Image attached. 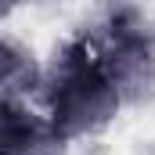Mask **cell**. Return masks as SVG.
I'll return each instance as SVG.
<instances>
[{
    "instance_id": "7a4b0ae2",
    "label": "cell",
    "mask_w": 155,
    "mask_h": 155,
    "mask_svg": "<svg viewBox=\"0 0 155 155\" xmlns=\"http://www.w3.org/2000/svg\"><path fill=\"white\" fill-rule=\"evenodd\" d=\"M79 36L90 43L123 105L155 97V18L141 7H105Z\"/></svg>"
},
{
    "instance_id": "3957f363",
    "label": "cell",
    "mask_w": 155,
    "mask_h": 155,
    "mask_svg": "<svg viewBox=\"0 0 155 155\" xmlns=\"http://www.w3.org/2000/svg\"><path fill=\"white\" fill-rule=\"evenodd\" d=\"M61 141L29 101H0V155H54Z\"/></svg>"
},
{
    "instance_id": "6da1fadb",
    "label": "cell",
    "mask_w": 155,
    "mask_h": 155,
    "mask_svg": "<svg viewBox=\"0 0 155 155\" xmlns=\"http://www.w3.org/2000/svg\"><path fill=\"white\" fill-rule=\"evenodd\" d=\"M36 101V108L43 112L61 144L101 134L105 126L116 123L123 108L119 90L105 76L101 61L94 58L83 36H69L61 47H54L51 61H43Z\"/></svg>"
},
{
    "instance_id": "277c9868",
    "label": "cell",
    "mask_w": 155,
    "mask_h": 155,
    "mask_svg": "<svg viewBox=\"0 0 155 155\" xmlns=\"http://www.w3.org/2000/svg\"><path fill=\"white\" fill-rule=\"evenodd\" d=\"M43 61L25 40L0 33V101H29L36 97Z\"/></svg>"
},
{
    "instance_id": "5b68a950",
    "label": "cell",
    "mask_w": 155,
    "mask_h": 155,
    "mask_svg": "<svg viewBox=\"0 0 155 155\" xmlns=\"http://www.w3.org/2000/svg\"><path fill=\"white\" fill-rule=\"evenodd\" d=\"M0 15H4V11H0Z\"/></svg>"
}]
</instances>
